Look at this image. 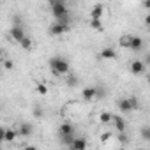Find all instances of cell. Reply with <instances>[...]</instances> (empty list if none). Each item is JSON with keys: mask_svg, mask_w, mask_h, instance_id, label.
Returning <instances> with one entry per match:
<instances>
[{"mask_svg": "<svg viewBox=\"0 0 150 150\" xmlns=\"http://www.w3.org/2000/svg\"><path fill=\"white\" fill-rule=\"evenodd\" d=\"M48 65H50V69H51V72L55 74V76H62V74H69V71H71V64L67 62V58H64V57H51L50 58V62H48Z\"/></svg>", "mask_w": 150, "mask_h": 150, "instance_id": "6da1fadb", "label": "cell"}, {"mask_svg": "<svg viewBox=\"0 0 150 150\" xmlns=\"http://www.w3.org/2000/svg\"><path fill=\"white\" fill-rule=\"evenodd\" d=\"M50 9H51V14H53L55 21L69 23V18H71V16H69V9H67V6H65V0H64V2L55 4V6H51Z\"/></svg>", "mask_w": 150, "mask_h": 150, "instance_id": "7a4b0ae2", "label": "cell"}, {"mask_svg": "<svg viewBox=\"0 0 150 150\" xmlns=\"http://www.w3.org/2000/svg\"><path fill=\"white\" fill-rule=\"evenodd\" d=\"M69 30H71L69 23H60V21H53V23L50 25V28H48L50 35H53V37H60V35H65Z\"/></svg>", "mask_w": 150, "mask_h": 150, "instance_id": "3957f363", "label": "cell"}, {"mask_svg": "<svg viewBox=\"0 0 150 150\" xmlns=\"http://www.w3.org/2000/svg\"><path fill=\"white\" fill-rule=\"evenodd\" d=\"M16 136H20L18 129H13V127H2L0 129V139L6 141V143H13L16 139Z\"/></svg>", "mask_w": 150, "mask_h": 150, "instance_id": "277c9868", "label": "cell"}, {"mask_svg": "<svg viewBox=\"0 0 150 150\" xmlns=\"http://www.w3.org/2000/svg\"><path fill=\"white\" fill-rule=\"evenodd\" d=\"M9 35H11V39L13 41H16L18 44L21 42V39L27 35L25 34V28H23V25H13L11 27V32H9Z\"/></svg>", "mask_w": 150, "mask_h": 150, "instance_id": "5b68a950", "label": "cell"}, {"mask_svg": "<svg viewBox=\"0 0 150 150\" xmlns=\"http://www.w3.org/2000/svg\"><path fill=\"white\" fill-rule=\"evenodd\" d=\"M129 69H131V72L134 76H141V74H145V71H146V64L143 60H132Z\"/></svg>", "mask_w": 150, "mask_h": 150, "instance_id": "8992f818", "label": "cell"}, {"mask_svg": "<svg viewBox=\"0 0 150 150\" xmlns=\"http://www.w3.org/2000/svg\"><path fill=\"white\" fill-rule=\"evenodd\" d=\"M58 138H64V136H74V132H76V129H74V125L71 122H64L58 125Z\"/></svg>", "mask_w": 150, "mask_h": 150, "instance_id": "52a82bcc", "label": "cell"}, {"mask_svg": "<svg viewBox=\"0 0 150 150\" xmlns=\"http://www.w3.org/2000/svg\"><path fill=\"white\" fill-rule=\"evenodd\" d=\"M111 124H113V127H115L117 132H127V122L124 120V117H120V115H113Z\"/></svg>", "mask_w": 150, "mask_h": 150, "instance_id": "ba28073f", "label": "cell"}, {"mask_svg": "<svg viewBox=\"0 0 150 150\" xmlns=\"http://www.w3.org/2000/svg\"><path fill=\"white\" fill-rule=\"evenodd\" d=\"M18 132H20L21 138H28V136H32V132H34V125H32L30 122H21V124L18 125Z\"/></svg>", "mask_w": 150, "mask_h": 150, "instance_id": "9c48e42d", "label": "cell"}, {"mask_svg": "<svg viewBox=\"0 0 150 150\" xmlns=\"http://www.w3.org/2000/svg\"><path fill=\"white\" fill-rule=\"evenodd\" d=\"M117 108H118L122 113H129V111H134V110H132V104H131V99H129V97L118 99V103H117Z\"/></svg>", "mask_w": 150, "mask_h": 150, "instance_id": "30bf717a", "label": "cell"}, {"mask_svg": "<svg viewBox=\"0 0 150 150\" xmlns=\"http://www.w3.org/2000/svg\"><path fill=\"white\" fill-rule=\"evenodd\" d=\"M81 96H83L85 101H94V99H97V87H85L83 92H81Z\"/></svg>", "mask_w": 150, "mask_h": 150, "instance_id": "8fae6325", "label": "cell"}, {"mask_svg": "<svg viewBox=\"0 0 150 150\" xmlns=\"http://www.w3.org/2000/svg\"><path fill=\"white\" fill-rule=\"evenodd\" d=\"M99 57H101L103 60H115V58H117V51H115L113 48H103V50L99 51Z\"/></svg>", "mask_w": 150, "mask_h": 150, "instance_id": "7c38bea8", "label": "cell"}, {"mask_svg": "<svg viewBox=\"0 0 150 150\" xmlns=\"http://www.w3.org/2000/svg\"><path fill=\"white\" fill-rule=\"evenodd\" d=\"M69 148H74V150H83L87 148V139L85 138H74L72 143L69 145Z\"/></svg>", "mask_w": 150, "mask_h": 150, "instance_id": "4fadbf2b", "label": "cell"}, {"mask_svg": "<svg viewBox=\"0 0 150 150\" xmlns=\"http://www.w3.org/2000/svg\"><path fill=\"white\" fill-rule=\"evenodd\" d=\"M143 39L139 35H132V41H131V50L132 51H141L143 50Z\"/></svg>", "mask_w": 150, "mask_h": 150, "instance_id": "5bb4252c", "label": "cell"}, {"mask_svg": "<svg viewBox=\"0 0 150 150\" xmlns=\"http://www.w3.org/2000/svg\"><path fill=\"white\" fill-rule=\"evenodd\" d=\"M103 14H104V6L103 4H96L90 9V18H103Z\"/></svg>", "mask_w": 150, "mask_h": 150, "instance_id": "9a60e30c", "label": "cell"}, {"mask_svg": "<svg viewBox=\"0 0 150 150\" xmlns=\"http://www.w3.org/2000/svg\"><path fill=\"white\" fill-rule=\"evenodd\" d=\"M20 48L25 50V51H32V50H34V41H32V37L25 35V37L21 39V42H20Z\"/></svg>", "mask_w": 150, "mask_h": 150, "instance_id": "2e32d148", "label": "cell"}, {"mask_svg": "<svg viewBox=\"0 0 150 150\" xmlns=\"http://www.w3.org/2000/svg\"><path fill=\"white\" fill-rule=\"evenodd\" d=\"M131 41H132V35H131V34H124V35L120 37L118 44H120L122 48H127V50H131Z\"/></svg>", "mask_w": 150, "mask_h": 150, "instance_id": "e0dca14e", "label": "cell"}, {"mask_svg": "<svg viewBox=\"0 0 150 150\" xmlns=\"http://www.w3.org/2000/svg\"><path fill=\"white\" fill-rule=\"evenodd\" d=\"M90 27L94 30H103V18H90Z\"/></svg>", "mask_w": 150, "mask_h": 150, "instance_id": "ac0fdd59", "label": "cell"}, {"mask_svg": "<svg viewBox=\"0 0 150 150\" xmlns=\"http://www.w3.org/2000/svg\"><path fill=\"white\" fill-rule=\"evenodd\" d=\"M111 120H113V115L108 113V111H103V113L99 115V122H101V124H111Z\"/></svg>", "mask_w": 150, "mask_h": 150, "instance_id": "d6986e66", "label": "cell"}, {"mask_svg": "<svg viewBox=\"0 0 150 150\" xmlns=\"http://www.w3.org/2000/svg\"><path fill=\"white\" fill-rule=\"evenodd\" d=\"M139 136H141L145 141H150V125H143V127H139Z\"/></svg>", "mask_w": 150, "mask_h": 150, "instance_id": "ffe728a7", "label": "cell"}, {"mask_svg": "<svg viewBox=\"0 0 150 150\" xmlns=\"http://www.w3.org/2000/svg\"><path fill=\"white\" fill-rule=\"evenodd\" d=\"M117 139H118L122 145H127V143H129V136H127L125 132H118V134H117Z\"/></svg>", "mask_w": 150, "mask_h": 150, "instance_id": "44dd1931", "label": "cell"}, {"mask_svg": "<svg viewBox=\"0 0 150 150\" xmlns=\"http://www.w3.org/2000/svg\"><path fill=\"white\" fill-rule=\"evenodd\" d=\"M65 83H67V87H76L78 85V80H76V76H67Z\"/></svg>", "mask_w": 150, "mask_h": 150, "instance_id": "7402d4cb", "label": "cell"}, {"mask_svg": "<svg viewBox=\"0 0 150 150\" xmlns=\"http://www.w3.org/2000/svg\"><path fill=\"white\" fill-rule=\"evenodd\" d=\"M37 94L46 96V94H48V87H46L44 83H39V85H37Z\"/></svg>", "mask_w": 150, "mask_h": 150, "instance_id": "603a6c76", "label": "cell"}, {"mask_svg": "<svg viewBox=\"0 0 150 150\" xmlns=\"http://www.w3.org/2000/svg\"><path fill=\"white\" fill-rule=\"evenodd\" d=\"M32 113H34V117H35V118H42V117H44V111H42V110H41L39 106H35Z\"/></svg>", "mask_w": 150, "mask_h": 150, "instance_id": "cb8c5ba5", "label": "cell"}, {"mask_svg": "<svg viewBox=\"0 0 150 150\" xmlns=\"http://www.w3.org/2000/svg\"><path fill=\"white\" fill-rule=\"evenodd\" d=\"M111 136H113V132H110V131H106V132H103V134H101V141H103V143H108Z\"/></svg>", "mask_w": 150, "mask_h": 150, "instance_id": "d4e9b609", "label": "cell"}, {"mask_svg": "<svg viewBox=\"0 0 150 150\" xmlns=\"http://www.w3.org/2000/svg\"><path fill=\"white\" fill-rule=\"evenodd\" d=\"M13 67H14V62H13L11 58H6V60H4V69H7V71H11Z\"/></svg>", "mask_w": 150, "mask_h": 150, "instance_id": "484cf974", "label": "cell"}, {"mask_svg": "<svg viewBox=\"0 0 150 150\" xmlns=\"http://www.w3.org/2000/svg\"><path fill=\"white\" fill-rule=\"evenodd\" d=\"M129 99H131V104H132V110H139V101H138V97H134V96H131Z\"/></svg>", "mask_w": 150, "mask_h": 150, "instance_id": "4316f807", "label": "cell"}, {"mask_svg": "<svg viewBox=\"0 0 150 150\" xmlns=\"http://www.w3.org/2000/svg\"><path fill=\"white\" fill-rule=\"evenodd\" d=\"M106 94H104V88L103 87H97V99H103Z\"/></svg>", "mask_w": 150, "mask_h": 150, "instance_id": "83f0119b", "label": "cell"}, {"mask_svg": "<svg viewBox=\"0 0 150 150\" xmlns=\"http://www.w3.org/2000/svg\"><path fill=\"white\" fill-rule=\"evenodd\" d=\"M143 62H145L146 65H150V53H146V55L143 57Z\"/></svg>", "mask_w": 150, "mask_h": 150, "instance_id": "f1b7e54d", "label": "cell"}, {"mask_svg": "<svg viewBox=\"0 0 150 150\" xmlns=\"http://www.w3.org/2000/svg\"><path fill=\"white\" fill-rule=\"evenodd\" d=\"M46 2H48L50 7H51V6H55V4H58V2H64V0H46Z\"/></svg>", "mask_w": 150, "mask_h": 150, "instance_id": "f546056e", "label": "cell"}, {"mask_svg": "<svg viewBox=\"0 0 150 150\" xmlns=\"http://www.w3.org/2000/svg\"><path fill=\"white\" fill-rule=\"evenodd\" d=\"M143 7L145 9H150V0H143Z\"/></svg>", "mask_w": 150, "mask_h": 150, "instance_id": "4dcf8cb0", "label": "cell"}, {"mask_svg": "<svg viewBox=\"0 0 150 150\" xmlns=\"http://www.w3.org/2000/svg\"><path fill=\"white\" fill-rule=\"evenodd\" d=\"M145 25H146V27H150V14H146V16H145Z\"/></svg>", "mask_w": 150, "mask_h": 150, "instance_id": "1f68e13d", "label": "cell"}, {"mask_svg": "<svg viewBox=\"0 0 150 150\" xmlns=\"http://www.w3.org/2000/svg\"><path fill=\"white\" fill-rule=\"evenodd\" d=\"M146 81H148V85H150V74H148V76H146Z\"/></svg>", "mask_w": 150, "mask_h": 150, "instance_id": "d6a6232c", "label": "cell"}]
</instances>
